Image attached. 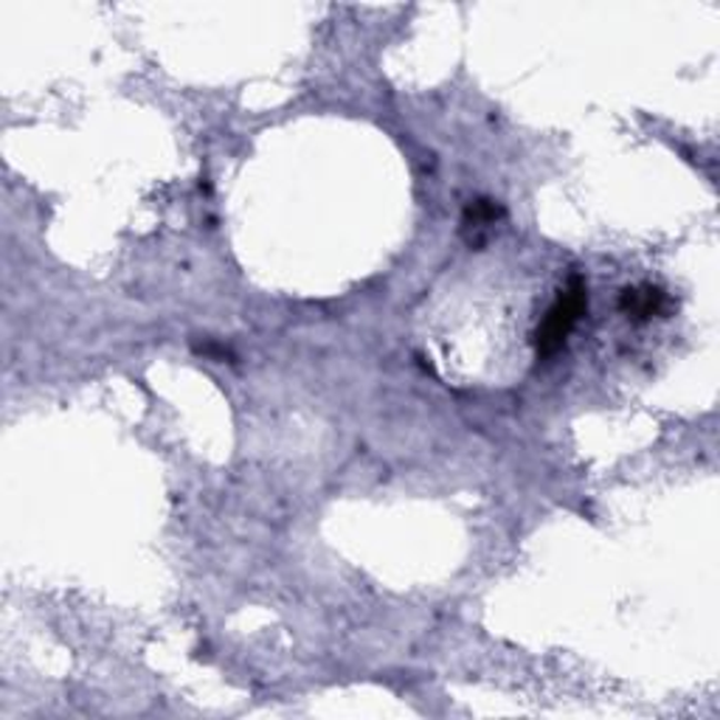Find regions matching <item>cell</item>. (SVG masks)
I'll return each mask as SVG.
<instances>
[{
    "label": "cell",
    "mask_w": 720,
    "mask_h": 720,
    "mask_svg": "<svg viewBox=\"0 0 720 720\" xmlns=\"http://www.w3.org/2000/svg\"><path fill=\"white\" fill-rule=\"evenodd\" d=\"M586 312H589V288H586L582 277H571L558 293L554 304L547 310L538 330H534V352H538V358L558 354Z\"/></svg>",
    "instance_id": "1"
},
{
    "label": "cell",
    "mask_w": 720,
    "mask_h": 720,
    "mask_svg": "<svg viewBox=\"0 0 720 720\" xmlns=\"http://www.w3.org/2000/svg\"><path fill=\"white\" fill-rule=\"evenodd\" d=\"M619 310L628 316L630 321H650L664 319L672 310V299L661 288L653 284H637V288H624L619 296Z\"/></svg>",
    "instance_id": "2"
},
{
    "label": "cell",
    "mask_w": 720,
    "mask_h": 720,
    "mask_svg": "<svg viewBox=\"0 0 720 720\" xmlns=\"http://www.w3.org/2000/svg\"><path fill=\"white\" fill-rule=\"evenodd\" d=\"M504 217V209H501L496 200H487V198H479V200H470L468 209H464V231L470 234V246H481L484 242V234L487 231L496 226V222Z\"/></svg>",
    "instance_id": "3"
}]
</instances>
